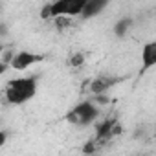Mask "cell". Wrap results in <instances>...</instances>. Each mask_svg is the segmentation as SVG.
<instances>
[{"label": "cell", "instance_id": "1", "mask_svg": "<svg viewBox=\"0 0 156 156\" xmlns=\"http://www.w3.org/2000/svg\"><path fill=\"white\" fill-rule=\"evenodd\" d=\"M37 90H39L37 75L15 77V79H9L4 87V99H6V103L19 107V105L31 101L37 96Z\"/></svg>", "mask_w": 156, "mask_h": 156}, {"label": "cell", "instance_id": "10", "mask_svg": "<svg viewBox=\"0 0 156 156\" xmlns=\"http://www.w3.org/2000/svg\"><path fill=\"white\" fill-rule=\"evenodd\" d=\"M68 64H70V66H73V68H77V66H83V64H85V53H83V51H77V53L70 55V59H68Z\"/></svg>", "mask_w": 156, "mask_h": 156}, {"label": "cell", "instance_id": "12", "mask_svg": "<svg viewBox=\"0 0 156 156\" xmlns=\"http://www.w3.org/2000/svg\"><path fill=\"white\" fill-rule=\"evenodd\" d=\"M9 70V64H6V62H2V61H0V75H2V73H6Z\"/></svg>", "mask_w": 156, "mask_h": 156}, {"label": "cell", "instance_id": "8", "mask_svg": "<svg viewBox=\"0 0 156 156\" xmlns=\"http://www.w3.org/2000/svg\"><path fill=\"white\" fill-rule=\"evenodd\" d=\"M116 125L114 119H107L103 121L99 127H98V136H96V141H101V140H107V138H112V127Z\"/></svg>", "mask_w": 156, "mask_h": 156}, {"label": "cell", "instance_id": "13", "mask_svg": "<svg viewBox=\"0 0 156 156\" xmlns=\"http://www.w3.org/2000/svg\"><path fill=\"white\" fill-rule=\"evenodd\" d=\"M4 51V44H0V53H2Z\"/></svg>", "mask_w": 156, "mask_h": 156}, {"label": "cell", "instance_id": "6", "mask_svg": "<svg viewBox=\"0 0 156 156\" xmlns=\"http://www.w3.org/2000/svg\"><path fill=\"white\" fill-rule=\"evenodd\" d=\"M156 66V42H147L141 48V72Z\"/></svg>", "mask_w": 156, "mask_h": 156}, {"label": "cell", "instance_id": "4", "mask_svg": "<svg viewBox=\"0 0 156 156\" xmlns=\"http://www.w3.org/2000/svg\"><path fill=\"white\" fill-rule=\"evenodd\" d=\"M42 59H44V57H42L41 53H33V51H28V50L17 51V53L13 55L11 62H9V68H13V70H17V72H26V70H30L33 64L41 62Z\"/></svg>", "mask_w": 156, "mask_h": 156}, {"label": "cell", "instance_id": "9", "mask_svg": "<svg viewBox=\"0 0 156 156\" xmlns=\"http://www.w3.org/2000/svg\"><path fill=\"white\" fill-rule=\"evenodd\" d=\"M130 26H132V19L123 17V19H119V20L114 24V33H116L118 37H125V35L129 33Z\"/></svg>", "mask_w": 156, "mask_h": 156}, {"label": "cell", "instance_id": "7", "mask_svg": "<svg viewBox=\"0 0 156 156\" xmlns=\"http://www.w3.org/2000/svg\"><path fill=\"white\" fill-rule=\"evenodd\" d=\"M114 83H116L114 77H108V75H98L96 79L90 81V90H92V94L101 96V94H105L108 88H112Z\"/></svg>", "mask_w": 156, "mask_h": 156}, {"label": "cell", "instance_id": "11", "mask_svg": "<svg viewBox=\"0 0 156 156\" xmlns=\"http://www.w3.org/2000/svg\"><path fill=\"white\" fill-rule=\"evenodd\" d=\"M6 141H8V134H6L4 130H0V149L6 145Z\"/></svg>", "mask_w": 156, "mask_h": 156}, {"label": "cell", "instance_id": "3", "mask_svg": "<svg viewBox=\"0 0 156 156\" xmlns=\"http://www.w3.org/2000/svg\"><path fill=\"white\" fill-rule=\"evenodd\" d=\"M98 118H99V108H98L92 101H81V103H77V105L66 114L68 123L77 125V127H88V125L94 123Z\"/></svg>", "mask_w": 156, "mask_h": 156}, {"label": "cell", "instance_id": "5", "mask_svg": "<svg viewBox=\"0 0 156 156\" xmlns=\"http://www.w3.org/2000/svg\"><path fill=\"white\" fill-rule=\"evenodd\" d=\"M108 6V2L107 0H87L85 2V8H83V11H81V19H94V17H98L105 8Z\"/></svg>", "mask_w": 156, "mask_h": 156}, {"label": "cell", "instance_id": "2", "mask_svg": "<svg viewBox=\"0 0 156 156\" xmlns=\"http://www.w3.org/2000/svg\"><path fill=\"white\" fill-rule=\"evenodd\" d=\"M87 0H57L50 2L42 8L41 17L42 19H57V17H77L81 15Z\"/></svg>", "mask_w": 156, "mask_h": 156}]
</instances>
